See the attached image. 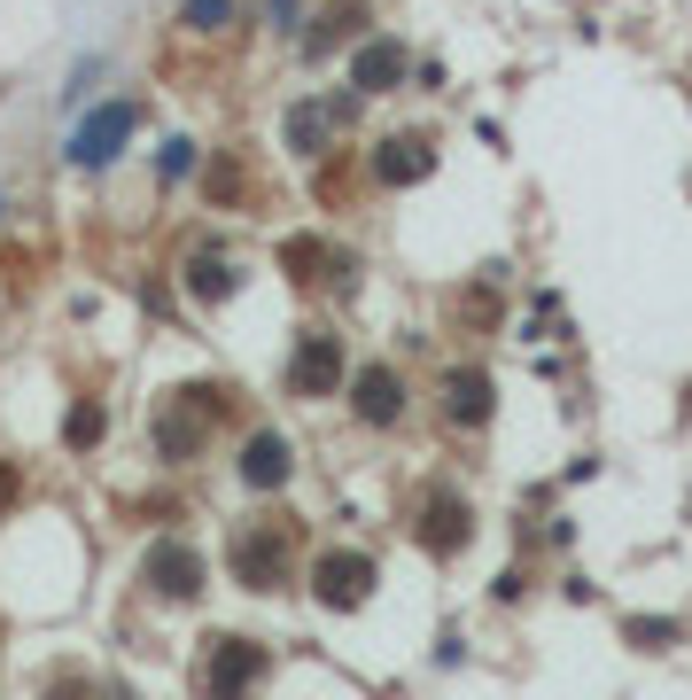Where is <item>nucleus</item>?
Wrapping results in <instances>:
<instances>
[{"label": "nucleus", "instance_id": "f257e3e1", "mask_svg": "<svg viewBox=\"0 0 692 700\" xmlns=\"http://www.w3.org/2000/svg\"><path fill=\"white\" fill-rule=\"evenodd\" d=\"M133 125H140V110H133L125 94L102 102V110H86V117L70 125V163H78V171H102V163L133 140Z\"/></svg>", "mask_w": 692, "mask_h": 700}, {"label": "nucleus", "instance_id": "f03ea898", "mask_svg": "<svg viewBox=\"0 0 692 700\" xmlns=\"http://www.w3.org/2000/svg\"><path fill=\"white\" fill-rule=\"evenodd\" d=\"M140 576L163 591V599H195L203 591V561L180 545V538H163V545H148V561H140Z\"/></svg>", "mask_w": 692, "mask_h": 700}, {"label": "nucleus", "instance_id": "7ed1b4c3", "mask_svg": "<svg viewBox=\"0 0 692 700\" xmlns=\"http://www.w3.org/2000/svg\"><path fill=\"white\" fill-rule=\"evenodd\" d=\"M311 591H319L327 607H359V599L374 591V561H366V553H327V561L311 568Z\"/></svg>", "mask_w": 692, "mask_h": 700}, {"label": "nucleus", "instance_id": "20e7f679", "mask_svg": "<svg viewBox=\"0 0 692 700\" xmlns=\"http://www.w3.org/2000/svg\"><path fill=\"white\" fill-rule=\"evenodd\" d=\"M241 483L249 490H281L288 483V436H249V444H241Z\"/></svg>", "mask_w": 692, "mask_h": 700}, {"label": "nucleus", "instance_id": "39448f33", "mask_svg": "<svg viewBox=\"0 0 692 700\" xmlns=\"http://www.w3.org/2000/svg\"><path fill=\"white\" fill-rule=\"evenodd\" d=\"M304 397H319V389H334L342 382V350H334V335H311L304 350H296V374H288Z\"/></svg>", "mask_w": 692, "mask_h": 700}, {"label": "nucleus", "instance_id": "423d86ee", "mask_svg": "<svg viewBox=\"0 0 692 700\" xmlns=\"http://www.w3.org/2000/svg\"><path fill=\"white\" fill-rule=\"evenodd\" d=\"M257 669H265V654H257V646H241V639H218V654H211V692L218 700H234Z\"/></svg>", "mask_w": 692, "mask_h": 700}, {"label": "nucleus", "instance_id": "0eeeda50", "mask_svg": "<svg viewBox=\"0 0 692 700\" xmlns=\"http://www.w3.org/2000/svg\"><path fill=\"white\" fill-rule=\"evenodd\" d=\"M397 78H405V47H397V39H374V47H359V63H351V86H366V94H389Z\"/></svg>", "mask_w": 692, "mask_h": 700}, {"label": "nucleus", "instance_id": "6e6552de", "mask_svg": "<svg viewBox=\"0 0 692 700\" xmlns=\"http://www.w3.org/2000/svg\"><path fill=\"white\" fill-rule=\"evenodd\" d=\"M234 576L257 584V591H273L281 584V545L273 538H234Z\"/></svg>", "mask_w": 692, "mask_h": 700}, {"label": "nucleus", "instance_id": "1a4fd4ad", "mask_svg": "<svg viewBox=\"0 0 692 700\" xmlns=\"http://www.w3.org/2000/svg\"><path fill=\"white\" fill-rule=\"evenodd\" d=\"M397 413H405L397 374H389V366H366V374H359V420H374V428H382V420H397Z\"/></svg>", "mask_w": 692, "mask_h": 700}, {"label": "nucleus", "instance_id": "9d476101", "mask_svg": "<svg viewBox=\"0 0 692 700\" xmlns=\"http://www.w3.org/2000/svg\"><path fill=\"white\" fill-rule=\"evenodd\" d=\"M483 413H490V382H483V374H452V420L475 428Z\"/></svg>", "mask_w": 692, "mask_h": 700}, {"label": "nucleus", "instance_id": "9b49d317", "mask_svg": "<svg viewBox=\"0 0 692 700\" xmlns=\"http://www.w3.org/2000/svg\"><path fill=\"white\" fill-rule=\"evenodd\" d=\"M420 171H428V148L420 140H389L382 148V180H420Z\"/></svg>", "mask_w": 692, "mask_h": 700}, {"label": "nucleus", "instance_id": "f8f14e48", "mask_svg": "<svg viewBox=\"0 0 692 700\" xmlns=\"http://www.w3.org/2000/svg\"><path fill=\"white\" fill-rule=\"evenodd\" d=\"M180 24L188 32H226L234 24V0H180Z\"/></svg>", "mask_w": 692, "mask_h": 700}, {"label": "nucleus", "instance_id": "ddd939ff", "mask_svg": "<svg viewBox=\"0 0 692 700\" xmlns=\"http://www.w3.org/2000/svg\"><path fill=\"white\" fill-rule=\"evenodd\" d=\"M288 140H296V148L311 156V148L327 140V110H296V117H288Z\"/></svg>", "mask_w": 692, "mask_h": 700}, {"label": "nucleus", "instance_id": "4468645a", "mask_svg": "<svg viewBox=\"0 0 692 700\" xmlns=\"http://www.w3.org/2000/svg\"><path fill=\"white\" fill-rule=\"evenodd\" d=\"M156 171H163V180H180V171H195V140H163Z\"/></svg>", "mask_w": 692, "mask_h": 700}, {"label": "nucleus", "instance_id": "2eb2a0df", "mask_svg": "<svg viewBox=\"0 0 692 700\" xmlns=\"http://www.w3.org/2000/svg\"><path fill=\"white\" fill-rule=\"evenodd\" d=\"M70 444H102V405H78L70 413Z\"/></svg>", "mask_w": 692, "mask_h": 700}, {"label": "nucleus", "instance_id": "dca6fc26", "mask_svg": "<svg viewBox=\"0 0 692 700\" xmlns=\"http://www.w3.org/2000/svg\"><path fill=\"white\" fill-rule=\"evenodd\" d=\"M188 281H195L203 296H226V289H234V273H226V266H211V257H203V266H195Z\"/></svg>", "mask_w": 692, "mask_h": 700}, {"label": "nucleus", "instance_id": "f3484780", "mask_svg": "<svg viewBox=\"0 0 692 700\" xmlns=\"http://www.w3.org/2000/svg\"><path fill=\"white\" fill-rule=\"evenodd\" d=\"M9 498H16V475H9V467H0V506H9Z\"/></svg>", "mask_w": 692, "mask_h": 700}, {"label": "nucleus", "instance_id": "a211bd4d", "mask_svg": "<svg viewBox=\"0 0 692 700\" xmlns=\"http://www.w3.org/2000/svg\"><path fill=\"white\" fill-rule=\"evenodd\" d=\"M0 211H9V203H0Z\"/></svg>", "mask_w": 692, "mask_h": 700}]
</instances>
